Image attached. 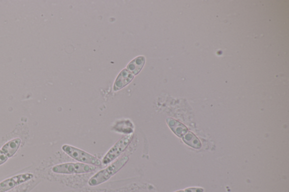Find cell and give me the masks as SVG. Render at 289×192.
Segmentation results:
<instances>
[{
  "label": "cell",
  "mask_w": 289,
  "mask_h": 192,
  "mask_svg": "<svg viewBox=\"0 0 289 192\" xmlns=\"http://www.w3.org/2000/svg\"><path fill=\"white\" fill-rule=\"evenodd\" d=\"M129 157L124 156L109 166L106 169L102 170L90 178L88 184L90 186H96L108 181L113 176L120 171L128 162Z\"/></svg>",
  "instance_id": "6da1fadb"
},
{
  "label": "cell",
  "mask_w": 289,
  "mask_h": 192,
  "mask_svg": "<svg viewBox=\"0 0 289 192\" xmlns=\"http://www.w3.org/2000/svg\"><path fill=\"white\" fill-rule=\"evenodd\" d=\"M62 150L69 156L78 162L83 164H88L95 166H102V162L98 158L88 153H86L76 147L69 145H64L62 147Z\"/></svg>",
  "instance_id": "7a4b0ae2"
},
{
  "label": "cell",
  "mask_w": 289,
  "mask_h": 192,
  "mask_svg": "<svg viewBox=\"0 0 289 192\" xmlns=\"http://www.w3.org/2000/svg\"><path fill=\"white\" fill-rule=\"evenodd\" d=\"M96 167L85 164L66 163L54 166L52 172L56 174H80L94 171Z\"/></svg>",
  "instance_id": "3957f363"
},
{
  "label": "cell",
  "mask_w": 289,
  "mask_h": 192,
  "mask_svg": "<svg viewBox=\"0 0 289 192\" xmlns=\"http://www.w3.org/2000/svg\"><path fill=\"white\" fill-rule=\"evenodd\" d=\"M133 138V135H128L121 138L104 156L102 163L107 165L116 159L128 147Z\"/></svg>",
  "instance_id": "277c9868"
},
{
  "label": "cell",
  "mask_w": 289,
  "mask_h": 192,
  "mask_svg": "<svg viewBox=\"0 0 289 192\" xmlns=\"http://www.w3.org/2000/svg\"><path fill=\"white\" fill-rule=\"evenodd\" d=\"M34 178V174L30 173L20 174L18 176L8 179L0 183V192H6L10 191L23 183L28 182Z\"/></svg>",
  "instance_id": "5b68a950"
},
{
  "label": "cell",
  "mask_w": 289,
  "mask_h": 192,
  "mask_svg": "<svg viewBox=\"0 0 289 192\" xmlns=\"http://www.w3.org/2000/svg\"><path fill=\"white\" fill-rule=\"evenodd\" d=\"M133 78L134 75L132 73H131L126 69L124 70L117 78L114 86V90L117 91L122 89V87L128 85L132 80Z\"/></svg>",
  "instance_id": "8992f818"
},
{
  "label": "cell",
  "mask_w": 289,
  "mask_h": 192,
  "mask_svg": "<svg viewBox=\"0 0 289 192\" xmlns=\"http://www.w3.org/2000/svg\"><path fill=\"white\" fill-rule=\"evenodd\" d=\"M21 139L20 138H16L12 140V141L8 142L2 147V150L5 153L8 158L14 156L19 148L21 144Z\"/></svg>",
  "instance_id": "52a82bcc"
},
{
  "label": "cell",
  "mask_w": 289,
  "mask_h": 192,
  "mask_svg": "<svg viewBox=\"0 0 289 192\" xmlns=\"http://www.w3.org/2000/svg\"><path fill=\"white\" fill-rule=\"evenodd\" d=\"M167 123L172 132L179 138H182L188 132V130L186 126L180 123L179 122L172 119H167Z\"/></svg>",
  "instance_id": "ba28073f"
},
{
  "label": "cell",
  "mask_w": 289,
  "mask_h": 192,
  "mask_svg": "<svg viewBox=\"0 0 289 192\" xmlns=\"http://www.w3.org/2000/svg\"><path fill=\"white\" fill-rule=\"evenodd\" d=\"M184 142L187 145L195 148V149H200L201 146V143L200 140L196 138V135L192 132H188L182 138Z\"/></svg>",
  "instance_id": "9c48e42d"
},
{
  "label": "cell",
  "mask_w": 289,
  "mask_h": 192,
  "mask_svg": "<svg viewBox=\"0 0 289 192\" xmlns=\"http://www.w3.org/2000/svg\"><path fill=\"white\" fill-rule=\"evenodd\" d=\"M144 61L146 60H144V56H140V57L135 59L128 65V71L132 72L134 75H136L142 68Z\"/></svg>",
  "instance_id": "30bf717a"
},
{
  "label": "cell",
  "mask_w": 289,
  "mask_h": 192,
  "mask_svg": "<svg viewBox=\"0 0 289 192\" xmlns=\"http://www.w3.org/2000/svg\"><path fill=\"white\" fill-rule=\"evenodd\" d=\"M8 157L2 150H0V165L6 162Z\"/></svg>",
  "instance_id": "8fae6325"
},
{
  "label": "cell",
  "mask_w": 289,
  "mask_h": 192,
  "mask_svg": "<svg viewBox=\"0 0 289 192\" xmlns=\"http://www.w3.org/2000/svg\"><path fill=\"white\" fill-rule=\"evenodd\" d=\"M202 189H199V188H192V189H188L184 191H180L176 192H203Z\"/></svg>",
  "instance_id": "7c38bea8"
}]
</instances>
